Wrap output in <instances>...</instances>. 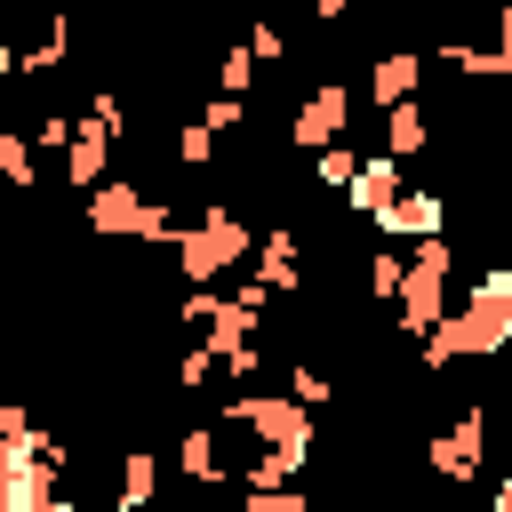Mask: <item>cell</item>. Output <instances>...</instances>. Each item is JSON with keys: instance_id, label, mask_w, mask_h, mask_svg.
I'll list each match as a JSON object with an SVG mask.
<instances>
[{"instance_id": "7", "label": "cell", "mask_w": 512, "mask_h": 512, "mask_svg": "<svg viewBox=\"0 0 512 512\" xmlns=\"http://www.w3.org/2000/svg\"><path fill=\"white\" fill-rule=\"evenodd\" d=\"M480 464H488V408H464V416L432 440V472H440V480H472Z\"/></svg>"}, {"instance_id": "10", "label": "cell", "mask_w": 512, "mask_h": 512, "mask_svg": "<svg viewBox=\"0 0 512 512\" xmlns=\"http://www.w3.org/2000/svg\"><path fill=\"white\" fill-rule=\"evenodd\" d=\"M176 464H184V480H200V488L240 480V464L224 456V432H216V424H192V432H184V448H176Z\"/></svg>"}, {"instance_id": "17", "label": "cell", "mask_w": 512, "mask_h": 512, "mask_svg": "<svg viewBox=\"0 0 512 512\" xmlns=\"http://www.w3.org/2000/svg\"><path fill=\"white\" fill-rule=\"evenodd\" d=\"M256 88V48L248 40H232L224 48V64H216V96H248Z\"/></svg>"}, {"instance_id": "14", "label": "cell", "mask_w": 512, "mask_h": 512, "mask_svg": "<svg viewBox=\"0 0 512 512\" xmlns=\"http://www.w3.org/2000/svg\"><path fill=\"white\" fill-rule=\"evenodd\" d=\"M112 496H120V512H152V496H160V456H152V448H128L120 472H112Z\"/></svg>"}, {"instance_id": "13", "label": "cell", "mask_w": 512, "mask_h": 512, "mask_svg": "<svg viewBox=\"0 0 512 512\" xmlns=\"http://www.w3.org/2000/svg\"><path fill=\"white\" fill-rule=\"evenodd\" d=\"M400 192H408V184H400V160H392V152H368V168H360V184H352L344 200H352L360 216H384Z\"/></svg>"}, {"instance_id": "5", "label": "cell", "mask_w": 512, "mask_h": 512, "mask_svg": "<svg viewBox=\"0 0 512 512\" xmlns=\"http://www.w3.org/2000/svg\"><path fill=\"white\" fill-rule=\"evenodd\" d=\"M144 224H152V192L144 184L112 176L104 192H88V232L96 240H144Z\"/></svg>"}, {"instance_id": "12", "label": "cell", "mask_w": 512, "mask_h": 512, "mask_svg": "<svg viewBox=\"0 0 512 512\" xmlns=\"http://www.w3.org/2000/svg\"><path fill=\"white\" fill-rule=\"evenodd\" d=\"M304 248H296V232L288 224H272L264 232V248H256V280L272 288V296H288V288H304V264H296Z\"/></svg>"}, {"instance_id": "19", "label": "cell", "mask_w": 512, "mask_h": 512, "mask_svg": "<svg viewBox=\"0 0 512 512\" xmlns=\"http://www.w3.org/2000/svg\"><path fill=\"white\" fill-rule=\"evenodd\" d=\"M400 280H408V256L376 248V256H368V296H376V304H392V296H400Z\"/></svg>"}, {"instance_id": "3", "label": "cell", "mask_w": 512, "mask_h": 512, "mask_svg": "<svg viewBox=\"0 0 512 512\" xmlns=\"http://www.w3.org/2000/svg\"><path fill=\"white\" fill-rule=\"evenodd\" d=\"M448 272H456L448 232L408 248V280H400V296H392V328H400V336H416V344H424V336L448 320Z\"/></svg>"}, {"instance_id": "11", "label": "cell", "mask_w": 512, "mask_h": 512, "mask_svg": "<svg viewBox=\"0 0 512 512\" xmlns=\"http://www.w3.org/2000/svg\"><path fill=\"white\" fill-rule=\"evenodd\" d=\"M104 168H112V136H104V128H80V136L64 144V184H72V192H104V184H112Z\"/></svg>"}, {"instance_id": "8", "label": "cell", "mask_w": 512, "mask_h": 512, "mask_svg": "<svg viewBox=\"0 0 512 512\" xmlns=\"http://www.w3.org/2000/svg\"><path fill=\"white\" fill-rule=\"evenodd\" d=\"M376 232H384V240H408V248H416V240H440V232H448V192H400V200L376 216Z\"/></svg>"}, {"instance_id": "30", "label": "cell", "mask_w": 512, "mask_h": 512, "mask_svg": "<svg viewBox=\"0 0 512 512\" xmlns=\"http://www.w3.org/2000/svg\"><path fill=\"white\" fill-rule=\"evenodd\" d=\"M488 512H512V480H496V504Z\"/></svg>"}, {"instance_id": "15", "label": "cell", "mask_w": 512, "mask_h": 512, "mask_svg": "<svg viewBox=\"0 0 512 512\" xmlns=\"http://www.w3.org/2000/svg\"><path fill=\"white\" fill-rule=\"evenodd\" d=\"M424 144H432V120H424V104H392V112H384V152H392V160H416Z\"/></svg>"}, {"instance_id": "26", "label": "cell", "mask_w": 512, "mask_h": 512, "mask_svg": "<svg viewBox=\"0 0 512 512\" xmlns=\"http://www.w3.org/2000/svg\"><path fill=\"white\" fill-rule=\"evenodd\" d=\"M216 312H224V296H216V288H192V296H184V320H192L200 336H208V320H216Z\"/></svg>"}, {"instance_id": "27", "label": "cell", "mask_w": 512, "mask_h": 512, "mask_svg": "<svg viewBox=\"0 0 512 512\" xmlns=\"http://www.w3.org/2000/svg\"><path fill=\"white\" fill-rule=\"evenodd\" d=\"M248 48H256V64H272L288 40H280V24H264V16H256V24H248Z\"/></svg>"}, {"instance_id": "24", "label": "cell", "mask_w": 512, "mask_h": 512, "mask_svg": "<svg viewBox=\"0 0 512 512\" xmlns=\"http://www.w3.org/2000/svg\"><path fill=\"white\" fill-rule=\"evenodd\" d=\"M288 392H296L304 408H328V392H336V384H328L320 368H304V360H296V368H288Z\"/></svg>"}, {"instance_id": "22", "label": "cell", "mask_w": 512, "mask_h": 512, "mask_svg": "<svg viewBox=\"0 0 512 512\" xmlns=\"http://www.w3.org/2000/svg\"><path fill=\"white\" fill-rule=\"evenodd\" d=\"M176 160L208 168V160H216V128H208V120H184V128H176Z\"/></svg>"}, {"instance_id": "29", "label": "cell", "mask_w": 512, "mask_h": 512, "mask_svg": "<svg viewBox=\"0 0 512 512\" xmlns=\"http://www.w3.org/2000/svg\"><path fill=\"white\" fill-rule=\"evenodd\" d=\"M496 48L512 56V8H496Z\"/></svg>"}, {"instance_id": "2", "label": "cell", "mask_w": 512, "mask_h": 512, "mask_svg": "<svg viewBox=\"0 0 512 512\" xmlns=\"http://www.w3.org/2000/svg\"><path fill=\"white\" fill-rule=\"evenodd\" d=\"M248 256H256V232H248L240 208H200V216L184 224V240H176V272H184V288H216V280L240 272Z\"/></svg>"}, {"instance_id": "16", "label": "cell", "mask_w": 512, "mask_h": 512, "mask_svg": "<svg viewBox=\"0 0 512 512\" xmlns=\"http://www.w3.org/2000/svg\"><path fill=\"white\" fill-rule=\"evenodd\" d=\"M0 176H8L16 192H32V184H40V136H24V128H0Z\"/></svg>"}, {"instance_id": "31", "label": "cell", "mask_w": 512, "mask_h": 512, "mask_svg": "<svg viewBox=\"0 0 512 512\" xmlns=\"http://www.w3.org/2000/svg\"><path fill=\"white\" fill-rule=\"evenodd\" d=\"M128 8H160V0H128Z\"/></svg>"}, {"instance_id": "6", "label": "cell", "mask_w": 512, "mask_h": 512, "mask_svg": "<svg viewBox=\"0 0 512 512\" xmlns=\"http://www.w3.org/2000/svg\"><path fill=\"white\" fill-rule=\"evenodd\" d=\"M344 128H352V88H344V80H320V88L296 104V128H288V136H296L304 152H328V144H344Z\"/></svg>"}, {"instance_id": "23", "label": "cell", "mask_w": 512, "mask_h": 512, "mask_svg": "<svg viewBox=\"0 0 512 512\" xmlns=\"http://www.w3.org/2000/svg\"><path fill=\"white\" fill-rule=\"evenodd\" d=\"M88 128H104V136L120 144V136H128V104H120L112 88H96V104H88Z\"/></svg>"}, {"instance_id": "4", "label": "cell", "mask_w": 512, "mask_h": 512, "mask_svg": "<svg viewBox=\"0 0 512 512\" xmlns=\"http://www.w3.org/2000/svg\"><path fill=\"white\" fill-rule=\"evenodd\" d=\"M224 424L256 432L264 448H288V456H312V408L296 392H232L224 400Z\"/></svg>"}, {"instance_id": "21", "label": "cell", "mask_w": 512, "mask_h": 512, "mask_svg": "<svg viewBox=\"0 0 512 512\" xmlns=\"http://www.w3.org/2000/svg\"><path fill=\"white\" fill-rule=\"evenodd\" d=\"M240 512H312L304 488H240Z\"/></svg>"}, {"instance_id": "20", "label": "cell", "mask_w": 512, "mask_h": 512, "mask_svg": "<svg viewBox=\"0 0 512 512\" xmlns=\"http://www.w3.org/2000/svg\"><path fill=\"white\" fill-rule=\"evenodd\" d=\"M216 376H224V360H216L208 344H192V352L176 360V384H192V392H216Z\"/></svg>"}, {"instance_id": "28", "label": "cell", "mask_w": 512, "mask_h": 512, "mask_svg": "<svg viewBox=\"0 0 512 512\" xmlns=\"http://www.w3.org/2000/svg\"><path fill=\"white\" fill-rule=\"evenodd\" d=\"M312 16H328V24H336V16H352V0H312Z\"/></svg>"}, {"instance_id": "25", "label": "cell", "mask_w": 512, "mask_h": 512, "mask_svg": "<svg viewBox=\"0 0 512 512\" xmlns=\"http://www.w3.org/2000/svg\"><path fill=\"white\" fill-rule=\"evenodd\" d=\"M200 120L224 136V128H240V120H248V96H208V112H200Z\"/></svg>"}, {"instance_id": "9", "label": "cell", "mask_w": 512, "mask_h": 512, "mask_svg": "<svg viewBox=\"0 0 512 512\" xmlns=\"http://www.w3.org/2000/svg\"><path fill=\"white\" fill-rule=\"evenodd\" d=\"M416 88H424V56L416 48H384L376 64H368V96L392 112V104H416Z\"/></svg>"}, {"instance_id": "1", "label": "cell", "mask_w": 512, "mask_h": 512, "mask_svg": "<svg viewBox=\"0 0 512 512\" xmlns=\"http://www.w3.org/2000/svg\"><path fill=\"white\" fill-rule=\"evenodd\" d=\"M504 344H512V272L488 264V272L464 288V304L424 336V368H448V360H496Z\"/></svg>"}, {"instance_id": "18", "label": "cell", "mask_w": 512, "mask_h": 512, "mask_svg": "<svg viewBox=\"0 0 512 512\" xmlns=\"http://www.w3.org/2000/svg\"><path fill=\"white\" fill-rule=\"evenodd\" d=\"M312 160H320V184H328V192H352L360 168H368V152H352V144H328V152H312Z\"/></svg>"}]
</instances>
